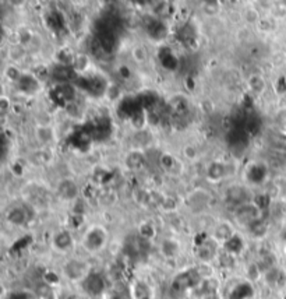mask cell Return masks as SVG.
Segmentation results:
<instances>
[{
	"instance_id": "4",
	"label": "cell",
	"mask_w": 286,
	"mask_h": 299,
	"mask_svg": "<svg viewBox=\"0 0 286 299\" xmlns=\"http://www.w3.org/2000/svg\"><path fill=\"white\" fill-rule=\"evenodd\" d=\"M52 246L57 253L66 255L74 248V238L73 235L66 229L57 231L52 238Z\"/></svg>"
},
{
	"instance_id": "9",
	"label": "cell",
	"mask_w": 286,
	"mask_h": 299,
	"mask_svg": "<svg viewBox=\"0 0 286 299\" xmlns=\"http://www.w3.org/2000/svg\"><path fill=\"white\" fill-rule=\"evenodd\" d=\"M25 2H27V0H9V3H10V6H13V7H21V6H24Z\"/></svg>"
},
{
	"instance_id": "5",
	"label": "cell",
	"mask_w": 286,
	"mask_h": 299,
	"mask_svg": "<svg viewBox=\"0 0 286 299\" xmlns=\"http://www.w3.org/2000/svg\"><path fill=\"white\" fill-rule=\"evenodd\" d=\"M57 195L60 197L61 200H64V202H74L77 197H79V186L77 184L74 182L73 179H63L59 182L57 185Z\"/></svg>"
},
{
	"instance_id": "3",
	"label": "cell",
	"mask_w": 286,
	"mask_h": 299,
	"mask_svg": "<svg viewBox=\"0 0 286 299\" xmlns=\"http://www.w3.org/2000/svg\"><path fill=\"white\" fill-rule=\"evenodd\" d=\"M63 273L67 280L80 282L90 277V266L84 260H68L63 264Z\"/></svg>"
},
{
	"instance_id": "6",
	"label": "cell",
	"mask_w": 286,
	"mask_h": 299,
	"mask_svg": "<svg viewBox=\"0 0 286 299\" xmlns=\"http://www.w3.org/2000/svg\"><path fill=\"white\" fill-rule=\"evenodd\" d=\"M161 251H162V253L165 255V257L172 259V257H176L177 255H179L180 246H179V244H177L175 239H165L164 242H162V245H161Z\"/></svg>"
},
{
	"instance_id": "2",
	"label": "cell",
	"mask_w": 286,
	"mask_h": 299,
	"mask_svg": "<svg viewBox=\"0 0 286 299\" xmlns=\"http://www.w3.org/2000/svg\"><path fill=\"white\" fill-rule=\"evenodd\" d=\"M260 215H261L260 207L253 202L243 203L235 210V220L238 221V224L247 228L256 225L257 221L260 220Z\"/></svg>"
},
{
	"instance_id": "8",
	"label": "cell",
	"mask_w": 286,
	"mask_h": 299,
	"mask_svg": "<svg viewBox=\"0 0 286 299\" xmlns=\"http://www.w3.org/2000/svg\"><path fill=\"white\" fill-rule=\"evenodd\" d=\"M9 220L14 225H21L25 222V213L23 208H13L9 214Z\"/></svg>"
},
{
	"instance_id": "1",
	"label": "cell",
	"mask_w": 286,
	"mask_h": 299,
	"mask_svg": "<svg viewBox=\"0 0 286 299\" xmlns=\"http://www.w3.org/2000/svg\"><path fill=\"white\" fill-rule=\"evenodd\" d=\"M108 242V232L104 226L91 225L83 236V246L88 253H98L104 249Z\"/></svg>"
},
{
	"instance_id": "7",
	"label": "cell",
	"mask_w": 286,
	"mask_h": 299,
	"mask_svg": "<svg viewBox=\"0 0 286 299\" xmlns=\"http://www.w3.org/2000/svg\"><path fill=\"white\" fill-rule=\"evenodd\" d=\"M74 72L77 73H86L88 69L91 68V59L86 53H79L73 61Z\"/></svg>"
}]
</instances>
